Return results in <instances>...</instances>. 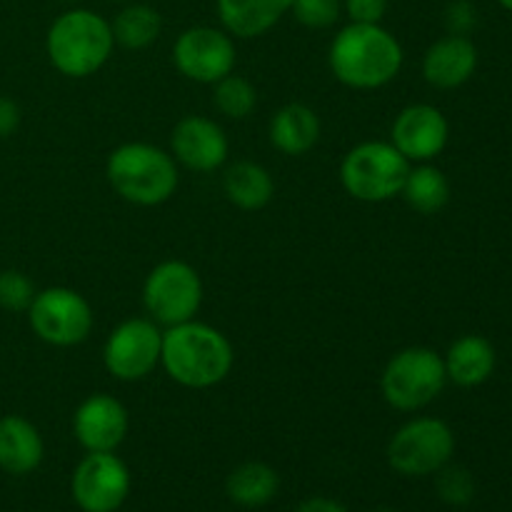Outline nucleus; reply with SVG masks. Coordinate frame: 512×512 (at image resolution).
Here are the masks:
<instances>
[{
  "mask_svg": "<svg viewBox=\"0 0 512 512\" xmlns=\"http://www.w3.org/2000/svg\"><path fill=\"white\" fill-rule=\"evenodd\" d=\"M163 353V330L150 318H128L115 325L103 345V365L120 383L153 375Z\"/></svg>",
  "mask_w": 512,
  "mask_h": 512,
  "instance_id": "10",
  "label": "nucleus"
},
{
  "mask_svg": "<svg viewBox=\"0 0 512 512\" xmlns=\"http://www.w3.org/2000/svg\"><path fill=\"white\" fill-rule=\"evenodd\" d=\"M445 25L450 35H470V30L478 25V10L470 0H453L445 10Z\"/></svg>",
  "mask_w": 512,
  "mask_h": 512,
  "instance_id": "29",
  "label": "nucleus"
},
{
  "mask_svg": "<svg viewBox=\"0 0 512 512\" xmlns=\"http://www.w3.org/2000/svg\"><path fill=\"white\" fill-rule=\"evenodd\" d=\"M295 512H348V508H345L343 503H338V500L318 495V498L303 500V503L295 508Z\"/></svg>",
  "mask_w": 512,
  "mask_h": 512,
  "instance_id": "32",
  "label": "nucleus"
},
{
  "mask_svg": "<svg viewBox=\"0 0 512 512\" xmlns=\"http://www.w3.org/2000/svg\"><path fill=\"white\" fill-rule=\"evenodd\" d=\"M45 458L40 430L23 415L0 418V470L15 478L35 473Z\"/></svg>",
  "mask_w": 512,
  "mask_h": 512,
  "instance_id": "17",
  "label": "nucleus"
},
{
  "mask_svg": "<svg viewBox=\"0 0 512 512\" xmlns=\"http://www.w3.org/2000/svg\"><path fill=\"white\" fill-rule=\"evenodd\" d=\"M108 183L125 203L155 208L168 203L180 183L178 163L170 150L153 143H123L105 163Z\"/></svg>",
  "mask_w": 512,
  "mask_h": 512,
  "instance_id": "4",
  "label": "nucleus"
},
{
  "mask_svg": "<svg viewBox=\"0 0 512 512\" xmlns=\"http://www.w3.org/2000/svg\"><path fill=\"white\" fill-rule=\"evenodd\" d=\"M280 478L268 463L260 460H248L238 465L225 480V493L240 508H263L278 495Z\"/></svg>",
  "mask_w": 512,
  "mask_h": 512,
  "instance_id": "22",
  "label": "nucleus"
},
{
  "mask_svg": "<svg viewBox=\"0 0 512 512\" xmlns=\"http://www.w3.org/2000/svg\"><path fill=\"white\" fill-rule=\"evenodd\" d=\"M448 385L443 355L425 345L403 348L385 363L380 393L398 413H418L428 408Z\"/></svg>",
  "mask_w": 512,
  "mask_h": 512,
  "instance_id": "5",
  "label": "nucleus"
},
{
  "mask_svg": "<svg viewBox=\"0 0 512 512\" xmlns=\"http://www.w3.org/2000/svg\"><path fill=\"white\" fill-rule=\"evenodd\" d=\"M400 198L420 215H435L450 203V180L433 163L410 165Z\"/></svg>",
  "mask_w": 512,
  "mask_h": 512,
  "instance_id": "24",
  "label": "nucleus"
},
{
  "mask_svg": "<svg viewBox=\"0 0 512 512\" xmlns=\"http://www.w3.org/2000/svg\"><path fill=\"white\" fill-rule=\"evenodd\" d=\"M343 13L350 23H383L388 0H343Z\"/></svg>",
  "mask_w": 512,
  "mask_h": 512,
  "instance_id": "30",
  "label": "nucleus"
},
{
  "mask_svg": "<svg viewBox=\"0 0 512 512\" xmlns=\"http://www.w3.org/2000/svg\"><path fill=\"white\" fill-rule=\"evenodd\" d=\"M290 13L303 28L328 30L338 23L343 13V0H293Z\"/></svg>",
  "mask_w": 512,
  "mask_h": 512,
  "instance_id": "28",
  "label": "nucleus"
},
{
  "mask_svg": "<svg viewBox=\"0 0 512 512\" xmlns=\"http://www.w3.org/2000/svg\"><path fill=\"white\" fill-rule=\"evenodd\" d=\"M498 3H500V5H503V8H505V10H510V13H512V0H498Z\"/></svg>",
  "mask_w": 512,
  "mask_h": 512,
  "instance_id": "33",
  "label": "nucleus"
},
{
  "mask_svg": "<svg viewBox=\"0 0 512 512\" xmlns=\"http://www.w3.org/2000/svg\"><path fill=\"white\" fill-rule=\"evenodd\" d=\"M410 165L390 140H365L345 153L340 185L360 203H388L403 190Z\"/></svg>",
  "mask_w": 512,
  "mask_h": 512,
  "instance_id": "6",
  "label": "nucleus"
},
{
  "mask_svg": "<svg viewBox=\"0 0 512 512\" xmlns=\"http://www.w3.org/2000/svg\"><path fill=\"white\" fill-rule=\"evenodd\" d=\"M130 470L115 453H88L73 470L70 493L83 512H118L130 495Z\"/></svg>",
  "mask_w": 512,
  "mask_h": 512,
  "instance_id": "12",
  "label": "nucleus"
},
{
  "mask_svg": "<svg viewBox=\"0 0 512 512\" xmlns=\"http://www.w3.org/2000/svg\"><path fill=\"white\" fill-rule=\"evenodd\" d=\"M435 490L443 503L463 508L475 498V480L465 468L448 463L435 473Z\"/></svg>",
  "mask_w": 512,
  "mask_h": 512,
  "instance_id": "26",
  "label": "nucleus"
},
{
  "mask_svg": "<svg viewBox=\"0 0 512 512\" xmlns=\"http://www.w3.org/2000/svg\"><path fill=\"white\" fill-rule=\"evenodd\" d=\"M370 512H395V510H390V508H378V510H370Z\"/></svg>",
  "mask_w": 512,
  "mask_h": 512,
  "instance_id": "34",
  "label": "nucleus"
},
{
  "mask_svg": "<svg viewBox=\"0 0 512 512\" xmlns=\"http://www.w3.org/2000/svg\"><path fill=\"white\" fill-rule=\"evenodd\" d=\"M213 105L230 120H245L258 105V90L243 75H225L213 85Z\"/></svg>",
  "mask_w": 512,
  "mask_h": 512,
  "instance_id": "25",
  "label": "nucleus"
},
{
  "mask_svg": "<svg viewBox=\"0 0 512 512\" xmlns=\"http://www.w3.org/2000/svg\"><path fill=\"white\" fill-rule=\"evenodd\" d=\"M128 428V410L108 393L88 395L73 413V435L85 453H115Z\"/></svg>",
  "mask_w": 512,
  "mask_h": 512,
  "instance_id": "15",
  "label": "nucleus"
},
{
  "mask_svg": "<svg viewBox=\"0 0 512 512\" xmlns=\"http://www.w3.org/2000/svg\"><path fill=\"white\" fill-rule=\"evenodd\" d=\"M160 365L183 388L208 390L233 373L235 350L223 330L193 318L163 330Z\"/></svg>",
  "mask_w": 512,
  "mask_h": 512,
  "instance_id": "2",
  "label": "nucleus"
},
{
  "mask_svg": "<svg viewBox=\"0 0 512 512\" xmlns=\"http://www.w3.org/2000/svg\"><path fill=\"white\" fill-rule=\"evenodd\" d=\"M110 28H113L115 45L125 50H145L163 33V18L153 5L130 0L115 13Z\"/></svg>",
  "mask_w": 512,
  "mask_h": 512,
  "instance_id": "23",
  "label": "nucleus"
},
{
  "mask_svg": "<svg viewBox=\"0 0 512 512\" xmlns=\"http://www.w3.org/2000/svg\"><path fill=\"white\" fill-rule=\"evenodd\" d=\"M448 383L458 388H478L495 373V348L483 335H463L448 348L443 358Z\"/></svg>",
  "mask_w": 512,
  "mask_h": 512,
  "instance_id": "20",
  "label": "nucleus"
},
{
  "mask_svg": "<svg viewBox=\"0 0 512 512\" xmlns=\"http://www.w3.org/2000/svg\"><path fill=\"white\" fill-rule=\"evenodd\" d=\"M203 280L185 260H163L143 283V305L160 328L188 323L203 305Z\"/></svg>",
  "mask_w": 512,
  "mask_h": 512,
  "instance_id": "8",
  "label": "nucleus"
},
{
  "mask_svg": "<svg viewBox=\"0 0 512 512\" xmlns=\"http://www.w3.org/2000/svg\"><path fill=\"white\" fill-rule=\"evenodd\" d=\"M113 3H130V0H113Z\"/></svg>",
  "mask_w": 512,
  "mask_h": 512,
  "instance_id": "36",
  "label": "nucleus"
},
{
  "mask_svg": "<svg viewBox=\"0 0 512 512\" xmlns=\"http://www.w3.org/2000/svg\"><path fill=\"white\" fill-rule=\"evenodd\" d=\"M35 283L20 270H0V308L8 313H28L35 298Z\"/></svg>",
  "mask_w": 512,
  "mask_h": 512,
  "instance_id": "27",
  "label": "nucleus"
},
{
  "mask_svg": "<svg viewBox=\"0 0 512 512\" xmlns=\"http://www.w3.org/2000/svg\"><path fill=\"white\" fill-rule=\"evenodd\" d=\"M28 323L35 338L53 348H75L93 333V308L73 288L38 290L28 308Z\"/></svg>",
  "mask_w": 512,
  "mask_h": 512,
  "instance_id": "9",
  "label": "nucleus"
},
{
  "mask_svg": "<svg viewBox=\"0 0 512 512\" xmlns=\"http://www.w3.org/2000/svg\"><path fill=\"white\" fill-rule=\"evenodd\" d=\"M20 125V108L13 98L0 95V140L10 138Z\"/></svg>",
  "mask_w": 512,
  "mask_h": 512,
  "instance_id": "31",
  "label": "nucleus"
},
{
  "mask_svg": "<svg viewBox=\"0 0 512 512\" xmlns=\"http://www.w3.org/2000/svg\"><path fill=\"white\" fill-rule=\"evenodd\" d=\"M403 63V45L383 23H348L330 40V73L345 88H385L398 78Z\"/></svg>",
  "mask_w": 512,
  "mask_h": 512,
  "instance_id": "1",
  "label": "nucleus"
},
{
  "mask_svg": "<svg viewBox=\"0 0 512 512\" xmlns=\"http://www.w3.org/2000/svg\"><path fill=\"white\" fill-rule=\"evenodd\" d=\"M173 63L183 78L200 85H215L225 75L235 73V38L225 28L193 25L175 38Z\"/></svg>",
  "mask_w": 512,
  "mask_h": 512,
  "instance_id": "11",
  "label": "nucleus"
},
{
  "mask_svg": "<svg viewBox=\"0 0 512 512\" xmlns=\"http://www.w3.org/2000/svg\"><path fill=\"white\" fill-rule=\"evenodd\" d=\"M268 138L278 153L288 158L308 155L320 140V118L310 105L288 103L275 110L268 123Z\"/></svg>",
  "mask_w": 512,
  "mask_h": 512,
  "instance_id": "19",
  "label": "nucleus"
},
{
  "mask_svg": "<svg viewBox=\"0 0 512 512\" xmlns=\"http://www.w3.org/2000/svg\"><path fill=\"white\" fill-rule=\"evenodd\" d=\"M170 155L193 173H215L228 163L230 140L213 118L185 115L170 133Z\"/></svg>",
  "mask_w": 512,
  "mask_h": 512,
  "instance_id": "14",
  "label": "nucleus"
},
{
  "mask_svg": "<svg viewBox=\"0 0 512 512\" xmlns=\"http://www.w3.org/2000/svg\"><path fill=\"white\" fill-rule=\"evenodd\" d=\"M425 83L438 90H455L478 70V48L468 35H443L423 55Z\"/></svg>",
  "mask_w": 512,
  "mask_h": 512,
  "instance_id": "16",
  "label": "nucleus"
},
{
  "mask_svg": "<svg viewBox=\"0 0 512 512\" xmlns=\"http://www.w3.org/2000/svg\"><path fill=\"white\" fill-rule=\"evenodd\" d=\"M450 140V123L440 108L430 103H413L400 110L390 128V143L408 163H433Z\"/></svg>",
  "mask_w": 512,
  "mask_h": 512,
  "instance_id": "13",
  "label": "nucleus"
},
{
  "mask_svg": "<svg viewBox=\"0 0 512 512\" xmlns=\"http://www.w3.org/2000/svg\"><path fill=\"white\" fill-rule=\"evenodd\" d=\"M385 455L390 468L405 478L435 475L453 460L455 433L445 420L420 415L395 430Z\"/></svg>",
  "mask_w": 512,
  "mask_h": 512,
  "instance_id": "7",
  "label": "nucleus"
},
{
  "mask_svg": "<svg viewBox=\"0 0 512 512\" xmlns=\"http://www.w3.org/2000/svg\"><path fill=\"white\" fill-rule=\"evenodd\" d=\"M293 8V0H215L220 25L233 38L253 40L270 33Z\"/></svg>",
  "mask_w": 512,
  "mask_h": 512,
  "instance_id": "18",
  "label": "nucleus"
},
{
  "mask_svg": "<svg viewBox=\"0 0 512 512\" xmlns=\"http://www.w3.org/2000/svg\"><path fill=\"white\" fill-rule=\"evenodd\" d=\"M60 3H78V0H60Z\"/></svg>",
  "mask_w": 512,
  "mask_h": 512,
  "instance_id": "35",
  "label": "nucleus"
},
{
  "mask_svg": "<svg viewBox=\"0 0 512 512\" xmlns=\"http://www.w3.org/2000/svg\"><path fill=\"white\" fill-rule=\"evenodd\" d=\"M223 193L235 208L255 213L270 205L275 195V180L265 165L255 160H238L225 168Z\"/></svg>",
  "mask_w": 512,
  "mask_h": 512,
  "instance_id": "21",
  "label": "nucleus"
},
{
  "mask_svg": "<svg viewBox=\"0 0 512 512\" xmlns=\"http://www.w3.org/2000/svg\"><path fill=\"white\" fill-rule=\"evenodd\" d=\"M115 50L110 20L90 8H70L50 23L45 53L65 78L83 80L103 70Z\"/></svg>",
  "mask_w": 512,
  "mask_h": 512,
  "instance_id": "3",
  "label": "nucleus"
}]
</instances>
